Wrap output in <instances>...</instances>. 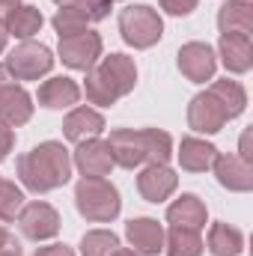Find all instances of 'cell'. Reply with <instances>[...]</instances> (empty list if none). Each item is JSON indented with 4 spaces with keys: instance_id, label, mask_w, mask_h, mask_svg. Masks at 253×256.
I'll return each mask as SVG.
<instances>
[{
    "instance_id": "obj_20",
    "label": "cell",
    "mask_w": 253,
    "mask_h": 256,
    "mask_svg": "<svg viewBox=\"0 0 253 256\" xmlns=\"http://www.w3.org/2000/svg\"><path fill=\"white\" fill-rule=\"evenodd\" d=\"M218 158V149L206 140H196V137H188L182 140V149H179V164L182 170L188 173H206Z\"/></svg>"
},
{
    "instance_id": "obj_24",
    "label": "cell",
    "mask_w": 253,
    "mask_h": 256,
    "mask_svg": "<svg viewBox=\"0 0 253 256\" xmlns=\"http://www.w3.org/2000/svg\"><path fill=\"white\" fill-rule=\"evenodd\" d=\"M212 96H218V102L224 104V110H226V116L232 120V116H238L242 110H244V104H248V92H244V86L238 84V80H218V84H212V90H208Z\"/></svg>"
},
{
    "instance_id": "obj_13",
    "label": "cell",
    "mask_w": 253,
    "mask_h": 256,
    "mask_svg": "<svg viewBox=\"0 0 253 256\" xmlns=\"http://www.w3.org/2000/svg\"><path fill=\"white\" fill-rule=\"evenodd\" d=\"M128 232V242L134 244V254H143V256H155L164 250V230L158 220L152 218H137L126 226Z\"/></svg>"
},
{
    "instance_id": "obj_10",
    "label": "cell",
    "mask_w": 253,
    "mask_h": 256,
    "mask_svg": "<svg viewBox=\"0 0 253 256\" xmlns=\"http://www.w3.org/2000/svg\"><path fill=\"white\" fill-rule=\"evenodd\" d=\"M214 51L208 48V45H202V42H188L182 51H179V68H182V74L194 80V84H206L212 74H214Z\"/></svg>"
},
{
    "instance_id": "obj_25",
    "label": "cell",
    "mask_w": 253,
    "mask_h": 256,
    "mask_svg": "<svg viewBox=\"0 0 253 256\" xmlns=\"http://www.w3.org/2000/svg\"><path fill=\"white\" fill-rule=\"evenodd\" d=\"M202 254V238L196 230L173 226L167 236V256H200Z\"/></svg>"
},
{
    "instance_id": "obj_23",
    "label": "cell",
    "mask_w": 253,
    "mask_h": 256,
    "mask_svg": "<svg viewBox=\"0 0 253 256\" xmlns=\"http://www.w3.org/2000/svg\"><path fill=\"white\" fill-rule=\"evenodd\" d=\"M208 250L214 256H238L244 250V236L230 224H214L208 232Z\"/></svg>"
},
{
    "instance_id": "obj_27",
    "label": "cell",
    "mask_w": 253,
    "mask_h": 256,
    "mask_svg": "<svg viewBox=\"0 0 253 256\" xmlns=\"http://www.w3.org/2000/svg\"><path fill=\"white\" fill-rule=\"evenodd\" d=\"M116 248H120V238L114 232H104V230L86 232L84 242H80V254L84 256H110Z\"/></svg>"
},
{
    "instance_id": "obj_34",
    "label": "cell",
    "mask_w": 253,
    "mask_h": 256,
    "mask_svg": "<svg viewBox=\"0 0 253 256\" xmlns=\"http://www.w3.org/2000/svg\"><path fill=\"white\" fill-rule=\"evenodd\" d=\"M18 6V0H0V21H6V15Z\"/></svg>"
},
{
    "instance_id": "obj_33",
    "label": "cell",
    "mask_w": 253,
    "mask_h": 256,
    "mask_svg": "<svg viewBox=\"0 0 253 256\" xmlns=\"http://www.w3.org/2000/svg\"><path fill=\"white\" fill-rule=\"evenodd\" d=\"M36 256H74L66 244H51V248H42V250H36Z\"/></svg>"
},
{
    "instance_id": "obj_15",
    "label": "cell",
    "mask_w": 253,
    "mask_h": 256,
    "mask_svg": "<svg viewBox=\"0 0 253 256\" xmlns=\"http://www.w3.org/2000/svg\"><path fill=\"white\" fill-rule=\"evenodd\" d=\"M33 116V104H30V96L15 86V84H6L0 90V122L9 128L24 126L27 120Z\"/></svg>"
},
{
    "instance_id": "obj_37",
    "label": "cell",
    "mask_w": 253,
    "mask_h": 256,
    "mask_svg": "<svg viewBox=\"0 0 253 256\" xmlns=\"http://www.w3.org/2000/svg\"><path fill=\"white\" fill-rule=\"evenodd\" d=\"M110 256H137V254H134V250H122V248H116Z\"/></svg>"
},
{
    "instance_id": "obj_6",
    "label": "cell",
    "mask_w": 253,
    "mask_h": 256,
    "mask_svg": "<svg viewBox=\"0 0 253 256\" xmlns=\"http://www.w3.org/2000/svg\"><path fill=\"white\" fill-rule=\"evenodd\" d=\"M54 66V57L45 45L39 42H21L9 57H6V68L12 78L18 80H36L39 74H45Z\"/></svg>"
},
{
    "instance_id": "obj_1",
    "label": "cell",
    "mask_w": 253,
    "mask_h": 256,
    "mask_svg": "<svg viewBox=\"0 0 253 256\" xmlns=\"http://www.w3.org/2000/svg\"><path fill=\"white\" fill-rule=\"evenodd\" d=\"M18 176L21 182L36 194L54 191L68 182L72 176V158H68V149L63 143H42L36 146L33 152L21 155L18 158Z\"/></svg>"
},
{
    "instance_id": "obj_18",
    "label": "cell",
    "mask_w": 253,
    "mask_h": 256,
    "mask_svg": "<svg viewBox=\"0 0 253 256\" xmlns=\"http://www.w3.org/2000/svg\"><path fill=\"white\" fill-rule=\"evenodd\" d=\"M220 33H253V0H226L218 12Z\"/></svg>"
},
{
    "instance_id": "obj_12",
    "label": "cell",
    "mask_w": 253,
    "mask_h": 256,
    "mask_svg": "<svg viewBox=\"0 0 253 256\" xmlns=\"http://www.w3.org/2000/svg\"><path fill=\"white\" fill-rule=\"evenodd\" d=\"M74 164H78V170H80L84 176H102V179L114 170V158H110L108 143H102V140H96V137L78 143Z\"/></svg>"
},
{
    "instance_id": "obj_21",
    "label": "cell",
    "mask_w": 253,
    "mask_h": 256,
    "mask_svg": "<svg viewBox=\"0 0 253 256\" xmlns=\"http://www.w3.org/2000/svg\"><path fill=\"white\" fill-rule=\"evenodd\" d=\"M78 98H80V86L72 78H51L39 86V102L45 108H68L78 104Z\"/></svg>"
},
{
    "instance_id": "obj_36",
    "label": "cell",
    "mask_w": 253,
    "mask_h": 256,
    "mask_svg": "<svg viewBox=\"0 0 253 256\" xmlns=\"http://www.w3.org/2000/svg\"><path fill=\"white\" fill-rule=\"evenodd\" d=\"M6 48V27H3V21H0V51Z\"/></svg>"
},
{
    "instance_id": "obj_32",
    "label": "cell",
    "mask_w": 253,
    "mask_h": 256,
    "mask_svg": "<svg viewBox=\"0 0 253 256\" xmlns=\"http://www.w3.org/2000/svg\"><path fill=\"white\" fill-rule=\"evenodd\" d=\"M250 128H248V131H244V134H242V143H238V158H242V161H248V164H253V152H250Z\"/></svg>"
},
{
    "instance_id": "obj_28",
    "label": "cell",
    "mask_w": 253,
    "mask_h": 256,
    "mask_svg": "<svg viewBox=\"0 0 253 256\" xmlns=\"http://www.w3.org/2000/svg\"><path fill=\"white\" fill-rule=\"evenodd\" d=\"M21 202H24V194L15 182H6L0 179V220H12L18 212H21Z\"/></svg>"
},
{
    "instance_id": "obj_17",
    "label": "cell",
    "mask_w": 253,
    "mask_h": 256,
    "mask_svg": "<svg viewBox=\"0 0 253 256\" xmlns=\"http://www.w3.org/2000/svg\"><path fill=\"white\" fill-rule=\"evenodd\" d=\"M220 57L230 72H248L253 66V45L248 33H224L220 36Z\"/></svg>"
},
{
    "instance_id": "obj_3",
    "label": "cell",
    "mask_w": 253,
    "mask_h": 256,
    "mask_svg": "<svg viewBox=\"0 0 253 256\" xmlns=\"http://www.w3.org/2000/svg\"><path fill=\"white\" fill-rule=\"evenodd\" d=\"M137 84V68L126 54H110L104 57L102 66L86 72V98L92 104H114L120 96H128Z\"/></svg>"
},
{
    "instance_id": "obj_35",
    "label": "cell",
    "mask_w": 253,
    "mask_h": 256,
    "mask_svg": "<svg viewBox=\"0 0 253 256\" xmlns=\"http://www.w3.org/2000/svg\"><path fill=\"white\" fill-rule=\"evenodd\" d=\"M6 84H12V74H9V68H6V66H0V90H3Z\"/></svg>"
},
{
    "instance_id": "obj_5",
    "label": "cell",
    "mask_w": 253,
    "mask_h": 256,
    "mask_svg": "<svg viewBox=\"0 0 253 256\" xmlns=\"http://www.w3.org/2000/svg\"><path fill=\"white\" fill-rule=\"evenodd\" d=\"M161 15L152 6H126L120 12V33L134 48H152L161 39Z\"/></svg>"
},
{
    "instance_id": "obj_30",
    "label": "cell",
    "mask_w": 253,
    "mask_h": 256,
    "mask_svg": "<svg viewBox=\"0 0 253 256\" xmlns=\"http://www.w3.org/2000/svg\"><path fill=\"white\" fill-rule=\"evenodd\" d=\"M161 6L170 15H188V12L196 9V0H161Z\"/></svg>"
},
{
    "instance_id": "obj_8",
    "label": "cell",
    "mask_w": 253,
    "mask_h": 256,
    "mask_svg": "<svg viewBox=\"0 0 253 256\" xmlns=\"http://www.w3.org/2000/svg\"><path fill=\"white\" fill-rule=\"evenodd\" d=\"M18 224H21V232H24L27 238L42 242V238L57 236V230H60V214H57L48 202H30V206L21 208Z\"/></svg>"
},
{
    "instance_id": "obj_2",
    "label": "cell",
    "mask_w": 253,
    "mask_h": 256,
    "mask_svg": "<svg viewBox=\"0 0 253 256\" xmlns=\"http://www.w3.org/2000/svg\"><path fill=\"white\" fill-rule=\"evenodd\" d=\"M108 149H110L114 164L131 170V167H140L143 161H149V164H167L173 140H170V134H164L158 128H143V131L120 128V131L110 134Z\"/></svg>"
},
{
    "instance_id": "obj_26",
    "label": "cell",
    "mask_w": 253,
    "mask_h": 256,
    "mask_svg": "<svg viewBox=\"0 0 253 256\" xmlns=\"http://www.w3.org/2000/svg\"><path fill=\"white\" fill-rule=\"evenodd\" d=\"M86 24H90V15H86L80 6H63V9L54 15V27H57V33H60V39H63V36H74V33H84Z\"/></svg>"
},
{
    "instance_id": "obj_38",
    "label": "cell",
    "mask_w": 253,
    "mask_h": 256,
    "mask_svg": "<svg viewBox=\"0 0 253 256\" xmlns=\"http://www.w3.org/2000/svg\"><path fill=\"white\" fill-rule=\"evenodd\" d=\"M54 3H60V6H78L80 0H54Z\"/></svg>"
},
{
    "instance_id": "obj_4",
    "label": "cell",
    "mask_w": 253,
    "mask_h": 256,
    "mask_svg": "<svg viewBox=\"0 0 253 256\" xmlns=\"http://www.w3.org/2000/svg\"><path fill=\"white\" fill-rule=\"evenodd\" d=\"M74 200L86 220H114L120 214V191L102 176H84L74 188Z\"/></svg>"
},
{
    "instance_id": "obj_9",
    "label": "cell",
    "mask_w": 253,
    "mask_h": 256,
    "mask_svg": "<svg viewBox=\"0 0 253 256\" xmlns=\"http://www.w3.org/2000/svg\"><path fill=\"white\" fill-rule=\"evenodd\" d=\"M226 110H224V104L218 102V96H212L208 90L206 92H200L194 102H190L188 108V126L194 131H206V134H214V131H220V128L226 126Z\"/></svg>"
},
{
    "instance_id": "obj_11",
    "label": "cell",
    "mask_w": 253,
    "mask_h": 256,
    "mask_svg": "<svg viewBox=\"0 0 253 256\" xmlns=\"http://www.w3.org/2000/svg\"><path fill=\"white\" fill-rule=\"evenodd\" d=\"M176 185H179V179H176V173H173L167 164H149V167L137 176V188L143 194V200H149V202L167 200L170 194L176 191Z\"/></svg>"
},
{
    "instance_id": "obj_14",
    "label": "cell",
    "mask_w": 253,
    "mask_h": 256,
    "mask_svg": "<svg viewBox=\"0 0 253 256\" xmlns=\"http://www.w3.org/2000/svg\"><path fill=\"white\" fill-rule=\"evenodd\" d=\"M212 167L224 188H230V191H250L253 188V167L248 161H242L238 155H218Z\"/></svg>"
},
{
    "instance_id": "obj_19",
    "label": "cell",
    "mask_w": 253,
    "mask_h": 256,
    "mask_svg": "<svg viewBox=\"0 0 253 256\" xmlns=\"http://www.w3.org/2000/svg\"><path fill=\"white\" fill-rule=\"evenodd\" d=\"M167 220L173 226H185V230H202L206 226V206L194 196V194H185L179 196L170 208H167Z\"/></svg>"
},
{
    "instance_id": "obj_7",
    "label": "cell",
    "mask_w": 253,
    "mask_h": 256,
    "mask_svg": "<svg viewBox=\"0 0 253 256\" xmlns=\"http://www.w3.org/2000/svg\"><path fill=\"white\" fill-rule=\"evenodd\" d=\"M60 57L68 68H80V72H90L96 60L102 57V39L98 33H74V36H63L60 39Z\"/></svg>"
},
{
    "instance_id": "obj_29",
    "label": "cell",
    "mask_w": 253,
    "mask_h": 256,
    "mask_svg": "<svg viewBox=\"0 0 253 256\" xmlns=\"http://www.w3.org/2000/svg\"><path fill=\"white\" fill-rule=\"evenodd\" d=\"M0 256H21V244L12 232H6L0 226Z\"/></svg>"
},
{
    "instance_id": "obj_16",
    "label": "cell",
    "mask_w": 253,
    "mask_h": 256,
    "mask_svg": "<svg viewBox=\"0 0 253 256\" xmlns=\"http://www.w3.org/2000/svg\"><path fill=\"white\" fill-rule=\"evenodd\" d=\"M63 131L68 140L74 143H84V140H92L104 131V116L92 108H74L63 122Z\"/></svg>"
},
{
    "instance_id": "obj_22",
    "label": "cell",
    "mask_w": 253,
    "mask_h": 256,
    "mask_svg": "<svg viewBox=\"0 0 253 256\" xmlns=\"http://www.w3.org/2000/svg\"><path fill=\"white\" fill-rule=\"evenodd\" d=\"M42 12L39 9H33V6H15L9 15H6V21H3V27H6V33H12V36H18V39H30L33 33H39L42 30Z\"/></svg>"
},
{
    "instance_id": "obj_31",
    "label": "cell",
    "mask_w": 253,
    "mask_h": 256,
    "mask_svg": "<svg viewBox=\"0 0 253 256\" xmlns=\"http://www.w3.org/2000/svg\"><path fill=\"white\" fill-rule=\"evenodd\" d=\"M12 143H15V134H12V128L3 126L0 122V161L9 155V149H12Z\"/></svg>"
}]
</instances>
